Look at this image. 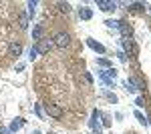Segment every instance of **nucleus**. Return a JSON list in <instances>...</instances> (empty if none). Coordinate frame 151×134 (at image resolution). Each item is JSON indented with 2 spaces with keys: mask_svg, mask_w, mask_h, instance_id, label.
Listing matches in <instances>:
<instances>
[{
  "mask_svg": "<svg viewBox=\"0 0 151 134\" xmlns=\"http://www.w3.org/2000/svg\"><path fill=\"white\" fill-rule=\"evenodd\" d=\"M99 78L103 80L107 86H115V82H117V70H115V68L101 70V72H99Z\"/></svg>",
  "mask_w": 151,
  "mask_h": 134,
  "instance_id": "nucleus-1",
  "label": "nucleus"
},
{
  "mask_svg": "<svg viewBox=\"0 0 151 134\" xmlns=\"http://www.w3.org/2000/svg\"><path fill=\"white\" fill-rule=\"evenodd\" d=\"M101 116H103V114H101V110H97V108H95L93 114H91V120H89V128H91L95 134H103V132H101V122H99V120H101Z\"/></svg>",
  "mask_w": 151,
  "mask_h": 134,
  "instance_id": "nucleus-2",
  "label": "nucleus"
},
{
  "mask_svg": "<svg viewBox=\"0 0 151 134\" xmlns=\"http://www.w3.org/2000/svg\"><path fill=\"white\" fill-rule=\"evenodd\" d=\"M52 42H55L57 48H67L70 44V34L69 32H57L52 36Z\"/></svg>",
  "mask_w": 151,
  "mask_h": 134,
  "instance_id": "nucleus-3",
  "label": "nucleus"
},
{
  "mask_svg": "<svg viewBox=\"0 0 151 134\" xmlns=\"http://www.w3.org/2000/svg\"><path fill=\"white\" fill-rule=\"evenodd\" d=\"M35 46H36V50H38V54H47V52H50L55 48V42H52V38H42Z\"/></svg>",
  "mask_w": 151,
  "mask_h": 134,
  "instance_id": "nucleus-4",
  "label": "nucleus"
},
{
  "mask_svg": "<svg viewBox=\"0 0 151 134\" xmlns=\"http://www.w3.org/2000/svg\"><path fill=\"white\" fill-rule=\"evenodd\" d=\"M121 44H123V52L129 56H137L139 54V50H137V46L135 42L131 40V38H121Z\"/></svg>",
  "mask_w": 151,
  "mask_h": 134,
  "instance_id": "nucleus-5",
  "label": "nucleus"
},
{
  "mask_svg": "<svg viewBox=\"0 0 151 134\" xmlns=\"http://www.w3.org/2000/svg\"><path fill=\"white\" fill-rule=\"evenodd\" d=\"M45 112H47L50 118H55V120L63 118V108H60L58 104H47V106H45Z\"/></svg>",
  "mask_w": 151,
  "mask_h": 134,
  "instance_id": "nucleus-6",
  "label": "nucleus"
},
{
  "mask_svg": "<svg viewBox=\"0 0 151 134\" xmlns=\"http://www.w3.org/2000/svg\"><path fill=\"white\" fill-rule=\"evenodd\" d=\"M117 2L113 0H97V8H101L103 12H111V10H117Z\"/></svg>",
  "mask_w": 151,
  "mask_h": 134,
  "instance_id": "nucleus-7",
  "label": "nucleus"
},
{
  "mask_svg": "<svg viewBox=\"0 0 151 134\" xmlns=\"http://www.w3.org/2000/svg\"><path fill=\"white\" fill-rule=\"evenodd\" d=\"M42 38H45V26L42 24H35L32 26V40L35 42H40Z\"/></svg>",
  "mask_w": 151,
  "mask_h": 134,
  "instance_id": "nucleus-8",
  "label": "nucleus"
},
{
  "mask_svg": "<svg viewBox=\"0 0 151 134\" xmlns=\"http://www.w3.org/2000/svg\"><path fill=\"white\" fill-rule=\"evenodd\" d=\"M87 46H89V48H93L95 52H99V54H105V52H107V48H105L101 42L93 40V38H87Z\"/></svg>",
  "mask_w": 151,
  "mask_h": 134,
  "instance_id": "nucleus-9",
  "label": "nucleus"
},
{
  "mask_svg": "<svg viewBox=\"0 0 151 134\" xmlns=\"http://www.w3.org/2000/svg\"><path fill=\"white\" fill-rule=\"evenodd\" d=\"M20 52H22V44L20 42H10V46H8V56H20Z\"/></svg>",
  "mask_w": 151,
  "mask_h": 134,
  "instance_id": "nucleus-10",
  "label": "nucleus"
},
{
  "mask_svg": "<svg viewBox=\"0 0 151 134\" xmlns=\"http://www.w3.org/2000/svg\"><path fill=\"white\" fill-rule=\"evenodd\" d=\"M79 18H81V20H91V18H93V10L87 8V6H81V8H79Z\"/></svg>",
  "mask_w": 151,
  "mask_h": 134,
  "instance_id": "nucleus-11",
  "label": "nucleus"
},
{
  "mask_svg": "<svg viewBox=\"0 0 151 134\" xmlns=\"http://www.w3.org/2000/svg\"><path fill=\"white\" fill-rule=\"evenodd\" d=\"M22 126H24V120H22V118H14V120L10 122V126H8V130H10V132H18Z\"/></svg>",
  "mask_w": 151,
  "mask_h": 134,
  "instance_id": "nucleus-12",
  "label": "nucleus"
},
{
  "mask_svg": "<svg viewBox=\"0 0 151 134\" xmlns=\"http://www.w3.org/2000/svg\"><path fill=\"white\" fill-rule=\"evenodd\" d=\"M119 32L123 34V38H131V34H133V28H131L127 22H121V26H119Z\"/></svg>",
  "mask_w": 151,
  "mask_h": 134,
  "instance_id": "nucleus-13",
  "label": "nucleus"
},
{
  "mask_svg": "<svg viewBox=\"0 0 151 134\" xmlns=\"http://www.w3.org/2000/svg\"><path fill=\"white\" fill-rule=\"evenodd\" d=\"M57 8H58V12H63V14H69L70 12V4L69 2H58Z\"/></svg>",
  "mask_w": 151,
  "mask_h": 134,
  "instance_id": "nucleus-14",
  "label": "nucleus"
},
{
  "mask_svg": "<svg viewBox=\"0 0 151 134\" xmlns=\"http://www.w3.org/2000/svg\"><path fill=\"white\" fill-rule=\"evenodd\" d=\"M97 64H99V66H103L105 70H107V68H113V62H111V60H107V58H97Z\"/></svg>",
  "mask_w": 151,
  "mask_h": 134,
  "instance_id": "nucleus-15",
  "label": "nucleus"
},
{
  "mask_svg": "<svg viewBox=\"0 0 151 134\" xmlns=\"http://www.w3.org/2000/svg\"><path fill=\"white\" fill-rule=\"evenodd\" d=\"M129 6H131L133 10H147V8H149V6H147V4H143V2H131Z\"/></svg>",
  "mask_w": 151,
  "mask_h": 134,
  "instance_id": "nucleus-16",
  "label": "nucleus"
},
{
  "mask_svg": "<svg viewBox=\"0 0 151 134\" xmlns=\"http://www.w3.org/2000/svg\"><path fill=\"white\" fill-rule=\"evenodd\" d=\"M105 24H107L109 28H113V30H119V26H121V20H105Z\"/></svg>",
  "mask_w": 151,
  "mask_h": 134,
  "instance_id": "nucleus-17",
  "label": "nucleus"
},
{
  "mask_svg": "<svg viewBox=\"0 0 151 134\" xmlns=\"http://www.w3.org/2000/svg\"><path fill=\"white\" fill-rule=\"evenodd\" d=\"M125 90L131 92V94H133V92H137V88H135V84H133V80H131V78L125 80Z\"/></svg>",
  "mask_w": 151,
  "mask_h": 134,
  "instance_id": "nucleus-18",
  "label": "nucleus"
},
{
  "mask_svg": "<svg viewBox=\"0 0 151 134\" xmlns=\"http://www.w3.org/2000/svg\"><path fill=\"white\" fill-rule=\"evenodd\" d=\"M36 6H38V2H28V4H26V8H28V16H35Z\"/></svg>",
  "mask_w": 151,
  "mask_h": 134,
  "instance_id": "nucleus-19",
  "label": "nucleus"
},
{
  "mask_svg": "<svg viewBox=\"0 0 151 134\" xmlns=\"http://www.w3.org/2000/svg\"><path fill=\"white\" fill-rule=\"evenodd\" d=\"M105 98L111 102V104H117L119 102V98H117V94H113V92H105Z\"/></svg>",
  "mask_w": 151,
  "mask_h": 134,
  "instance_id": "nucleus-20",
  "label": "nucleus"
},
{
  "mask_svg": "<svg viewBox=\"0 0 151 134\" xmlns=\"http://www.w3.org/2000/svg\"><path fill=\"white\" fill-rule=\"evenodd\" d=\"M133 114H135V118H137V120H139V122L143 124V126H147V118H145V116H143V114H141L139 110H135Z\"/></svg>",
  "mask_w": 151,
  "mask_h": 134,
  "instance_id": "nucleus-21",
  "label": "nucleus"
},
{
  "mask_svg": "<svg viewBox=\"0 0 151 134\" xmlns=\"http://www.w3.org/2000/svg\"><path fill=\"white\" fill-rule=\"evenodd\" d=\"M28 58H30V60H36V58H38V50H36V46H32V48H30Z\"/></svg>",
  "mask_w": 151,
  "mask_h": 134,
  "instance_id": "nucleus-22",
  "label": "nucleus"
},
{
  "mask_svg": "<svg viewBox=\"0 0 151 134\" xmlns=\"http://www.w3.org/2000/svg\"><path fill=\"white\" fill-rule=\"evenodd\" d=\"M20 28H22V30L28 28V16H20Z\"/></svg>",
  "mask_w": 151,
  "mask_h": 134,
  "instance_id": "nucleus-23",
  "label": "nucleus"
},
{
  "mask_svg": "<svg viewBox=\"0 0 151 134\" xmlns=\"http://www.w3.org/2000/svg\"><path fill=\"white\" fill-rule=\"evenodd\" d=\"M135 104H137V106H139V108H143V106H145V98H143V96H137V98H135Z\"/></svg>",
  "mask_w": 151,
  "mask_h": 134,
  "instance_id": "nucleus-24",
  "label": "nucleus"
},
{
  "mask_svg": "<svg viewBox=\"0 0 151 134\" xmlns=\"http://www.w3.org/2000/svg\"><path fill=\"white\" fill-rule=\"evenodd\" d=\"M117 58H119V60H121V62H123V64H125V62H127V54H125V52H123V50H119V52H117Z\"/></svg>",
  "mask_w": 151,
  "mask_h": 134,
  "instance_id": "nucleus-25",
  "label": "nucleus"
},
{
  "mask_svg": "<svg viewBox=\"0 0 151 134\" xmlns=\"http://www.w3.org/2000/svg\"><path fill=\"white\" fill-rule=\"evenodd\" d=\"M83 76H85V82H87V84H93V76H91V72H83Z\"/></svg>",
  "mask_w": 151,
  "mask_h": 134,
  "instance_id": "nucleus-26",
  "label": "nucleus"
},
{
  "mask_svg": "<svg viewBox=\"0 0 151 134\" xmlns=\"http://www.w3.org/2000/svg\"><path fill=\"white\" fill-rule=\"evenodd\" d=\"M35 112H36V116H45V112H42V108H40V104H35Z\"/></svg>",
  "mask_w": 151,
  "mask_h": 134,
  "instance_id": "nucleus-27",
  "label": "nucleus"
},
{
  "mask_svg": "<svg viewBox=\"0 0 151 134\" xmlns=\"http://www.w3.org/2000/svg\"><path fill=\"white\" fill-rule=\"evenodd\" d=\"M101 118H103V126L109 128V126H111V118H109V116H101Z\"/></svg>",
  "mask_w": 151,
  "mask_h": 134,
  "instance_id": "nucleus-28",
  "label": "nucleus"
},
{
  "mask_svg": "<svg viewBox=\"0 0 151 134\" xmlns=\"http://www.w3.org/2000/svg\"><path fill=\"white\" fill-rule=\"evenodd\" d=\"M0 134H12V132L6 128V126H0Z\"/></svg>",
  "mask_w": 151,
  "mask_h": 134,
  "instance_id": "nucleus-29",
  "label": "nucleus"
},
{
  "mask_svg": "<svg viewBox=\"0 0 151 134\" xmlns=\"http://www.w3.org/2000/svg\"><path fill=\"white\" fill-rule=\"evenodd\" d=\"M147 124H151V116H149V118H147Z\"/></svg>",
  "mask_w": 151,
  "mask_h": 134,
  "instance_id": "nucleus-30",
  "label": "nucleus"
},
{
  "mask_svg": "<svg viewBox=\"0 0 151 134\" xmlns=\"http://www.w3.org/2000/svg\"><path fill=\"white\" fill-rule=\"evenodd\" d=\"M48 134H55V132H48Z\"/></svg>",
  "mask_w": 151,
  "mask_h": 134,
  "instance_id": "nucleus-31",
  "label": "nucleus"
}]
</instances>
